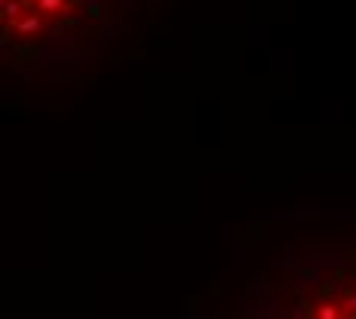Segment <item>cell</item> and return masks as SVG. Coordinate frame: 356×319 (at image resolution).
<instances>
[{"mask_svg": "<svg viewBox=\"0 0 356 319\" xmlns=\"http://www.w3.org/2000/svg\"><path fill=\"white\" fill-rule=\"evenodd\" d=\"M19 9H22L19 0H6V3H3V12L9 15V19H15V15H19Z\"/></svg>", "mask_w": 356, "mask_h": 319, "instance_id": "2", "label": "cell"}, {"mask_svg": "<svg viewBox=\"0 0 356 319\" xmlns=\"http://www.w3.org/2000/svg\"><path fill=\"white\" fill-rule=\"evenodd\" d=\"M323 319H335V310H329V307H326V310H323Z\"/></svg>", "mask_w": 356, "mask_h": 319, "instance_id": "4", "label": "cell"}, {"mask_svg": "<svg viewBox=\"0 0 356 319\" xmlns=\"http://www.w3.org/2000/svg\"><path fill=\"white\" fill-rule=\"evenodd\" d=\"M19 31H40V19H37V15H31V19H22L19 22Z\"/></svg>", "mask_w": 356, "mask_h": 319, "instance_id": "1", "label": "cell"}, {"mask_svg": "<svg viewBox=\"0 0 356 319\" xmlns=\"http://www.w3.org/2000/svg\"><path fill=\"white\" fill-rule=\"evenodd\" d=\"M62 0H40V9H59Z\"/></svg>", "mask_w": 356, "mask_h": 319, "instance_id": "3", "label": "cell"}]
</instances>
